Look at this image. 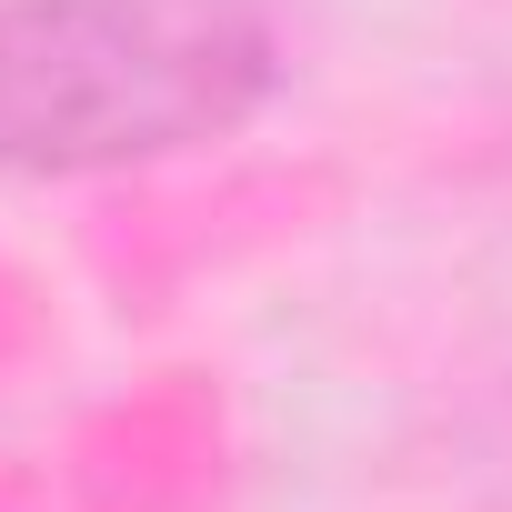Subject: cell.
I'll list each match as a JSON object with an SVG mask.
<instances>
[{"instance_id": "cell-1", "label": "cell", "mask_w": 512, "mask_h": 512, "mask_svg": "<svg viewBox=\"0 0 512 512\" xmlns=\"http://www.w3.org/2000/svg\"><path fill=\"white\" fill-rule=\"evenodd\" d=\"M282 81V0H0V191L191 161Z\"/></svg>"}]
</instances>
